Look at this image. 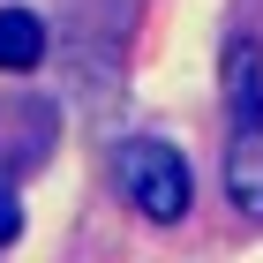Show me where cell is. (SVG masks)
I'll return each mask as SVG.
<instances>
[{
	"mask_svg": "<svg viewBox=\"0 0 263 263\" xmlns=\"http://www.w3.org/2000/svg\"><path fill=\"white\" fill-rule=\"evenodd\" d=\"M226 196H233L241 218L263 226V121L233 128V143H226Z\"/></svg>",
	"mask_w": 263,
	"mask_h": 263,
	"instance_id": "obj_2",
	"label": "cell"
},
{
	"mask_svg": "<svg viewBox=\"0 0 263 263\" xmlns=\"http://www.w3.org/2000/svg\"><path fill=\"white\" fill-rule=\"evenodd\" d=\"M113 181H121L128 211H143L151 226H181L188 203H196V181H188V158L165 136H136L113 151Z\"/></svg>",
	"mask_w": 263,
	"mask_h": 263,
	"instance_id": "obj_1",
	"label": "cell"
},
{
	"mask_svg": "<svg viewBox=\"0 0 263 263\" xmlns=\"http://www.w3.org/2000/svg\"><path fill=\"white\" fill-rule=\"evenodd\" d=\"M38 61H45V15L0 8V76H30Z\"/></svg>",
	"mask_w": 263,
	"mask_h": 263,
	"instance_id": "obj_4",
	"label": "cell"
},
{
	"mask_svg": "<svg viewBox=\"0 0 263 263\" xmlns=\"http://www.w3.org/2000/svg\"><path fill=\"white\" fill-rule=\"evenodd\" d=\"M23 233V203H15V181H0V248Z\"/></svg>",
	"mask_w": 263,
	"mask_h": 263,
	"instance_id": "obj_5",
	"label": "cell"
},
{
	"mask_svg": "<svg viewBox=\"0 0 263 263\" xmlns=\"http://www.w3.org/2000/svg\"><path fill=\"white\" fill-rule=\"evenodd\" d=\"M226 105H233V128H256L263 121V45L256 38L226 45Z\"/></svg>",
	"mask_w": 263,
	"mask_h": 263,
	"instance_id": "obj_3",
	"label": "cell"
}]
</instances>
